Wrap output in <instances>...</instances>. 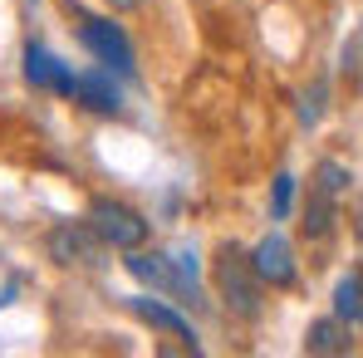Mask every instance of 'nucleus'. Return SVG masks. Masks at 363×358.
<instances>
[{"mask_svg": "<svg viewBox=\"0 0 363 358\" xmlns=\"http://www.w3.org/2000/svg\"><path fill=\"white\" fill-rule=\"evenodd\" d=\"M334 314L349 319V324H363V265L349 270V275L334 285Z\"/></svg>", "mask_w": 363, "mask_h": 358, "instance_id": "f8f14e48", "label": "nucleus"}, {"mask_svg": "<svg viewBox=\"0 0 363 358\" xmlns=\"http://www.w3.org/2000/svg\"><path fill=\"white\" fill-rule=\"evenodd\" d=\"M128 309L147 324V329H157V334H172V339H182V349H191L196 354V334H191V324L182 319L177 309H167V304H157V299H147V295H138V299H128Z\"/></svg>", "mask_w": 363, "mask_h": 358, "instance_id": "0eeeda50", "label": "nucleus"}, {"mask_svg": "<svg viewBox=\"0 0 363 358\" xmlns=\"http://www.w3.org/2000/svg\"><path fill=\"white\" fill-rule=\"evenodd\" d=\"M25 79L35 84V89H55V94H74V74L64 69L50 50H40V45H30L25 50Z\"/></svg>", "mask_w": 363, "mask_h": 358, "instance_id": "1a4fd4ad", "label": "nucleus"}, {"mask_svg": "<svg viewBox=\"0 0 363 358\" xmlns=\"http://www.w3.org/2000/svg\"><path fill=\"white\" fill-rule=\"evenodd\" d=\"M128 275L133 280H143V285H152V290H162V295H191L196 290V265L182 255V260H172V255H162V250H128Z\"/></svg>", "mask_w": 363, "mask_h": 358, "instance_id": "f03ea898", "label": "nucleus"}, {"mask_svg": "<svg viewBox=\"0 0 363 358\" xmlns=\"http://www.w3.org/2000/svg\"><path fill=\"white\" fill-rule=\"evenodd\" d=\"M339 196L334 191H324L319 181H314V191H309V206H304V236L309 240H324L334 231V221H339V206H334Z\"/></svg>", "mask_w": 363, "mask_h": 358, "instance_id": "9b49d317", "label": "nucleus"}, {"mask_svg": "<svg viewBox=\"0 0 363 358\" xmlns=\"http://www.w3.org/2000/svg\"><path fill=\"white\" fill-rule=\"evenodd\" d=\"M104 5H108V10H143L147 0H104Z\"/></svg>", "mask_w": 363, "mask_h": 358, "instance_id": "2eb2a0df", "label": "nucleus"}, {"mask_svg": "<svg viewBox=\"0 0 363 358\" xmlns=\"http://www.w3.org/2000/svg\"><path fill=\"white\" fill-rule=\"evenodd\" d=\"M74 104H84L89 113H123V99H118V84L113 74H74Z\"/></svg>", "mask_w": 363, "mask_h": 358, "instance_id": "6e6552de", "label": "nucleus"}, {"mask_svg": "<svg viewBox=\"0 0 363 358\" xmlns=\"http://www.w3.org/2000/svg\"><path fill=\"white\" fill-rule=\"evenodd\" d=\"M314 181H319L324 191L344 196V191H349V181H354V172H349L344 162H319V167H314Z\"/></svg>", "mask_w": 363, "mask_h": 358, "instance_id": "ddd939ff", "label": "nucleus"}, {"mask_svg": "<svg viewBox=\"0 0 363 358\" xmlns=\"http://www.w3.org/2000/svg\"><path fill=\"white\" fill-rule=\"evenodd\" d=\"M250 265H255V275H260L270 290H290L295 275H300V270H295V250H290V240L275 236V231L250 250Z\"/></svg>", "mask_w": 363, "mask_h": 358, "instance_id": "423d86ee", "label": "nucleus"}, {"mask_svg": "<svg viewBox=\"0 0 363 358\" xmlns=\"http://www.w3.org/2000/svg\"><path fill=\"white\" fill-rule=\"evenodd\" d=\"M349 319H314L309 329H304V354H324V358H334V354H349L354 349V339H349Z\"/></svg>", "mask_w": 363, "mask_h": 358, "instance_id": "9d476101", "label": "nucleus"}, {"mask_svg": "<svg viewBox=\"0 0 363 358\" xmlns=\"http://www.w3.org/2000/svg\"><path fill=\"white\" fill-rule=\"evenodd\" d=\"M45 250H50L55 265H99L104 236H99L89 221H60V226L50 231V240H45Z\"/></svg>", "mask_w": 363, "mask_h": 358, "instance_id": "39448f33", "label": "nucleus"}, {"mask_svg": "<svg viewBox=\"0 0 363 358\" xmlns=\"http://www.w3.org/2000/svg\"><path fill=\"white\" fill-rule=\"evenodd\" d=\"M79 40H84V50L99 64H108V74H133V69H138L128 35H123L113 20H104V15H84V10H79Z\"/></svg>", "mask_w": 363, "mask_h": 358, "instance_id": "7ed1b4c3", "label": "nucleus"}, {"mask_svg": "<svg viewBox=\"0 0 363 358\" xmlns=\"http://www.w3.org/2000/svg\"><path fill=\"white\" fill-rule=\"evenodd\" d=\"M89 226L104 236V245H113V250H138V245L147 240V221H143L133 206L113 201V196H99V201L89 206Z\"/></svg>", "mask_w": 363, "mask_h": 358, "instance_id": "20e7f679", "label": "nucleus"}, {"mask_svg": "<svg viewBox=\"0 0 363 358\" xmlns=\"http://www.w3.org/2000/svg\"><path fill=\"white\" fill-rule=\"evenodd\" d=\"M290 201H295V177L280 172V177H275V191H270V216L285 221V216H290Z\"/></svg>", "mask_w": 363, "mask_h": 358, "instance_id": "4468645a", "label": "nucleus"}, {"mask_svg": "<svg viewBox=\"0 0 363 358\" xmlns=\"http://www.w3.org/2000/svg\"><path fill=\"white\" fill-rule=\"evenodd\" d=\"M216 290H221L226 309H231L236 319H255V314H260V290H265V280L255 275L250 255H245L241 245H231V240L216 250Z\"/></svg>", "mask_w": 363, "mask_h": 358, "instance_id": "f257e3e1", "label": "nucleus"}]
</instances>
